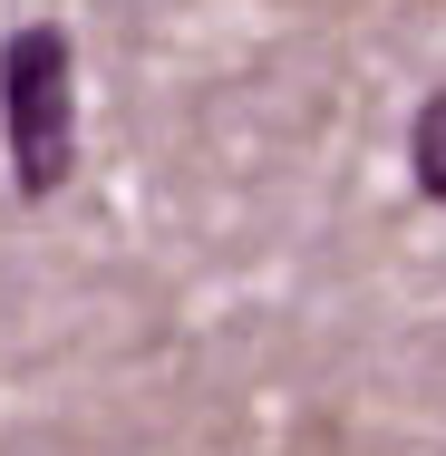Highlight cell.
Returning <instances> with one entry per match:
<instances>
[{
	"label": "cell",
	"instance_id": "6da1fadb",
	"mask_svg": "<svg viewBox=\"0 0 446 456\" xmlns=\"http://www.w3.org/2000/svg\"><path fill=\"white\" fill-rule=\"evenodd\" d=\"M0 146L20 204H49L78 175V39L59 20H29L0 39Z\"/></svg>",
	"mask_w": 446,
	"mask_h": 456
},
{
	"label": "cell",
	"instance_id": "7a4b0ae2",
	"mask_svg": "<svg viewBox=\"0 0 446 456\" xmlns=\"http://www.w3.org/2000/svg\"><path fill=\"white\" fill-rule=\"evenodd\" d=\"M408 175H418V194H427V204H446V88L408 117Z\"/></svg>",
	"mask_w": 446,
	"mask_h": 456
}]
</instances>
